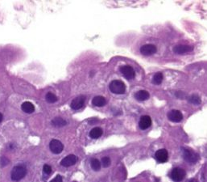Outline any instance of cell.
I'll return each mask as SVG.
<instances>
[{
    "label": "cell",
    "mask_w": 207,
    "mask_h": 182,
    "mask_svg": "<svg viewBox=\"0 0 207 182\" xmlns=\"http://www.w3.org/2000/svg\"><path fill=\"white\" fill-rule=\"evenodd\" d=\"M188 100H189V102L191 103V104H196V105H198V104H199L201 103V99L198 95H191V96H190V97L188 98Z\"/></svg>",
    "instance_id": "44dd1931"
},
{
    "label": "cell",
    "mask_w": 207,
    "mask_h": 182,
    "mask_svg": "<svg viewBox=\"0 0 207 182\" xmlns=\"http://www.w3.org/2000/svg\"><path fill=\"white\" fill-rule=\"evenodd\" d=\"M27 174V168L23 165H17L14 167L11 172V180L14 181H19L22 180Z\"/></svg>",
    "instance_id": "6da1fadb"
},
{
    "label": "cell",
    "mask_w": 207,
    "mask_h": 182,
    "mask_svg": "<svg viewBox=\"0 0 207 182\" xmlns=\"http://www.w3.org/2000/svg\"><path fill=\"white\" fill-rule=\"evenodd\" d=\"M21 109L24 113H32L35 111V107H34L33 104L29 101H26V102L23 103L21 105Z\"/></svg>",
    "instance_id": "9a60e30c"
},
{
    "label": "cell",
    "mask_w": 207,
    "mask_h": 182,
    "mask_svg": "<svg viewBox=\"0 0 207 182\" xmlns=\"http://www.w3.org/2000/svg\"><path fill=\"white\" fill-rule=\"evenodd\" d=\"M2 118H3V116H2V114L1 113H0V123L2 122Z\"/></svg>",
    "instance_id": "4316f807"
},
{
    "label": "cell",
    "mask_w": 207,
    "mask_h": 182,
    "mask_svg": "<svg viewBox=\"0 0 207 182\" xmlns=\"http://www.w3.org/2000/svg\"><path fill=\"white\" fill-rule=\"evenodd\" d=\"M171 178L175 182H181L185 178V172L181 168H175L171 172Z\"/></svg>",
    "instance_id": "277c9868"
},
{
    "label": "cell",
    "mask_w": 207,
    "mask_h": 182,
    "mask_svg": "<svg viewBox=\"0 0 207 182\" xmlns=\"http://www.w3.org/2000/svg\"><path fill=\"white\" fill-rule=\"evenodd\" d=\"M189 182H197V181L195 180H190Z\"/></svg>",
    "instance_id": "83f0119b"
},
{
    "label": "cell",
    "mask_w": 207,
    "mask_h": 182,
    "mask_svg": "<svg viewBox=\"0 0 207 182\" xmlns=\"http://www.w3.org/2000/svg\"><path fill=\"white\" fill-rule=\"evenodd\" d=\"M45 99L49 103H51V104H53V103H55L57 101V97L52 92H49V93H47L46 96H45Z\"/></svg>",
    "instance_id": "7402d4cb"
},
{
    "label": "cell",
    "mask_w": 207,
    "mask_h": 182,
    "mask_svg": "<svg viewBox=\"0 0 207 182\" xmlns=\"http://www.w3.org/2000/svg\"><path fill=\"white\" fill-rule=\"evenodd\" d=\"M192 50H193V47L190 45H178L173 48V52L177 54H185L186 53L191 52Z\"/></svg>",
    "instance_id": "7c38bea8"
},
{
    "label": "cell",
    "mask_w": 207,
    "mask_h": 182,
    "mask_svg": "<svg viewBox=\"0 0 207 182\" xmlns=\"http://www.w3.org/2000/svg\"><path fill=\"white\" fill-rule=\"evenodd\" d=\"M85 100H86V97L83 96V95H81V96L75 98L74 100H73V101L71 102L70 107L73 109H74V110L82 109V107H83L84 104H85Z\"/></svg>",
    "instance_id": "30bf717a"
},
{
    "label": "cell",
    "mask_w": 207,
    "mask_h": 182,
    "mask_svg": "<svg viewBox=\"0 0 207 182\" xmlns=\"http://www.w3.org/2000/svg\"><path fill=\"white\" fill-rule=\"evenodd\" d=\"M120 71L124 75V77L128 79H132L135 76L134 69L130 66H123L120 67Z\"/></svg>",
    "instance_id": "52a82bcc"
},
{
    "label": "cell",
    "mask_w": 207,
    "mask_h": 182,
    "mask_svg": "<svg viewBox=\"0 0 207 182\" xmlns=\"http://www.w3.org/2000/svg\"><path fill=\"white\" fill-rule=\"evenodd\" d=\"M157 49L156 45L152 44H148L144 45L143 46H141L140 48V53L143 54V55L145 56H150L154 54L156 52H157Z\"/></svg>",
    "instance_id": "8992f818"
},
{
    "label": "cell",
    "mask_w": 207,
    "mask_h": 182,
    "mask_svg": "<svg viewBox=\"0 0 207 182\" xmlns=\"http://www.w3.org/2000/svg\"><path fill=\"white\" fill-rule=\"evenodd\" d=\"M152 125V119L149 116H143L141 117L140 120L139 122V128L141 130H146L149 128Z\"/></svg>",
    "instance_id": "4fadbf2b"
},
{
    "label": "cell",
    "mask_w": 207,
    "mask_h": 182,
    "mask_svg": "<svg viewBox=\"0 0 207 182\" xmlns=\"http://www.w3.org/2000/svg\"><path fill=\"white\" fill-rule=\"evenodd\" d=\"M168 120L172 122H180L183 119L182 113L179 110H171L168 113Z\"/></svg>",
    "instance_id": "ba28073f"
},
{
    "label": "cell",
    "mask_w": 207,
    "mask_h": 182,
    "mask_svg": "<svg viewBox=\"0 0 207 182\" xmlns=\"http://www.w3.org/2000/svg\"><path fill=\"white\" fill-rule=\"evenodd\" d=\"M181 151H182L183 158L185 161H187L190 164H195L196 162H198V155L196 152H194V151L190 150V149L184 148V147L181 148Z\"/></svg>",
    "instance_id": "7a4b0ae2"
},
{
    "label": "cell",
    "mask_w": 207,
    "mask_h": 182,
    "mask_svg": "<svg viewBox=\"0 0 207 182\" xmlns=\"http://www.w3.org/2000/svg\"><path fill=\"white\" fill-rule=\"evenodd\" d=\"M102 134V130L100 128V127H96V128H94V129L91 130V131L90 132V137L92 138H98L99 137H101Z\"/></svg>",
    "instance_id": "e0dca14e"
},
{
    "label": "cell",
    "mask_w": 207,
    "mask_h": 182,
    "mask_svg": "<svg viewBox=\"0 0 207 182\" xmlns=\"http://www.w3.org/2000/svg\"><path fill=\"white\" fill-rule=\"evenodd\" d=\"M163 74L161 73V72L155 74V76H153V79H152V83H154L156 85L161 84L163 81Z\"/></svg>",
    "instance_id": "d6986e66"
},
{
    "label": "cell",
    "mask_w": 207,
    "mask_h": 182,
    "mask_svg": "<svg viewBox=\"0 0 207 182\" xmlns=\"http://www.w3.org/2000/svg\"><path fill=\"white\" fill-rule=\"evenodd\" d=\"M43 172L47 175H49L52 172V168L49 165H44L43 167Z\"/></svg>",
    "instance_id": "cb8c5ba5"
},
{
    "label": "cell",
    "mask_w": 207,
    "mask_h": 182,
    "mask_svg": "<svg viewBox=\"0 0 207 182\" xmlns=\"http://www.w3.org/2000/svg\"><path fill=\"white\" fill-rule=\"evenodd\" d=\"M67 124V122L61 118H55L52 121V125L55 127H63Z\"/></svg>",
    "instance_id": "ac0fdd59"
},
{
    "label": "cell",
    "mask_w": 207,
    "mask_h": 182,
    "mask_svg": "<svg viewBox=\"0 0 207 182\" xmlns=\"http://www.w3.org/2000/svg\"><path fill=\"white\" fill-rule=\"evenodd\" d=\"M77 161V157L74 155H69V156L65 157L61 161V165L63 167H70L74 165Z\"/></svg>",
    "instance_id": "9c48e42d"
},
{
    "label": "cell",
    "mask_w": 207,
    "mask_h": 182,
    "mask_svg": "<svg viewBox=\"0 0 207 182\" xmlns=\"http://www.w3.org/2000/svg\"><path fill=\"white\" fill-rule=\"evenodd\" d=\"M150 95L148 91H145V90H142V91H137L136 93L135 94V98L137 100H139V101H143V100H148L149 98Z\"/></svg>",
    "instance_id": "5bb4252c"
},
{
    "label": "cell",
    "mask_w": 207,
    "mask_h": 182,
    "mask_svg": "<svg viewBox=\"0 0 207 182\" xmlns=\"http://www.w3.org/2000/svg\"><path fill=\"white\" fill-rule=\"evenodd\" d=\"M110 90L115 94H124L126 91V86L121 80H113L110 83Z\"/></svg>",
    "instance_id": "3957f363"
},
{
    "label": "cell",
    "mask_w": 207,
    "mask_h": 182,
    "mask_svg": "<svg viewBox=\"0 0 207 182\" xmlns=\"http://www.w3.org/2000/svg\"><path fill=\"white\" fill-rule=\"evenodd\" d=\"M8 164H9L8 159H7V158L4 157V156L0 159V165H1V166H2V168L8 165Z\"/></svg>",
    "instance_id": "d4e9b609"
},
{
    "label": "cell",
    "mask_w": 207,
    "mask_h": 182,
    "mask_svg": "<svg viewBox=\"0 0 207 182\" xmlns=\"http://www.w3.org/2000/svg\"><path fill=\"white\" fill-rule=\"evenodd\" d=\"M50 182H63V180H62L61 176L57 175L54 179H53V180H51Z\"/></svg>",
    "instance_id": "484cf974"
},
{
    "label": "cell",
    "mask_w": 207,
    "mask_h": 182,
    "mask_svg": "<svg viewBox=\"0 0 207 182\" xmlns=\"http://www.w3.org/2000/svg\"><path fill=\"white\" fill-rule=\"evenodd\" d=\"M102 164L103 168H108L110 165V159L109 157H103L102 159Z\"/></svg>",
    "instance_id": "603a6c76"
},
{
    "label": "cell",
    "mask_w": 207,
    "mask_h": 182,
    "mask_svg": "<svg viewBox=\"0 0 207 182\" xmlns=\"http://www.w3.org/2000/svg\"><path fill=\"white\" fill-rule=\"evenodd\" d=\"M106 99L102 96H95L92 100V104L94 105V106L98 107H102L106 104Z\"/></svg>",
    "instance_id": "2e32d148"
},
{
    "label": "cell",
    "mask_w": 207,
    "mask_h": 182,
    "mask_svg": "<svg viewBox=\"0 0 207 182\" xmlns=\"http://www.w3.org/2000/svg\"><path fill=\"white\" fill-rule=\"evenodd\" d=\"M155 158L159 163H165L168 158V154L165 149H161L156 152Z\"/></svg>",
    "instance_id": "8fae6325"
},
{
    "label": "cell",
    "mask_w": 207,
    "mask_h": 182,
    "mask_svg": "<svg viewBox=\"0 0 207 182\" xmlns=\"http://www.w3.org/2000/svg\"><path fill=\"white\" fill-rule=\"evenodd\" d=\"M49 148L50 151L53 152V154H60L61 153L63 149H64V146L61 143V142H60L57 139H53L49 143Z\"/></svg>",
    "instance_id": "5b68a950"
},
{
    "label": "cell",
    "mask_w": 207,
    "mask_h": 182,
    "mask_svg": "<svg viewBox=\"0 0 207 182\" xmlns=\"http://www.w3.org/2000/svg\"><path fill=\"white\" fill-rule=\"evenodd\" d=\"M91 166L93 170L94 171H99L101 169V164L97 159H93L91 162Z\"/></svg>",
    "instance_id": "ffe728a7"
}]
</instances>
